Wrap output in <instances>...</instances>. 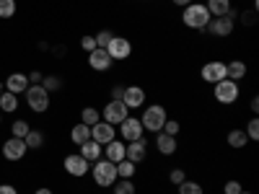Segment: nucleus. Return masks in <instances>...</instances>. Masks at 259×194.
Masks as SVG:
<instances>
[{"mask_svg": "<svg viewBox=\"0 0 259 194\" xmlns=\"http://www.w3.org/2000/svg\"><path fill=\"white\" fill-rule=\"evenodd\" d=\"M210 11L202 6V3H189L187 8H184V13H182V21H184V26H189V29H207V24H210Z\"/></svg>", "mask_w": 259, "mask_h": 194, "instance_id": "1", "label": "nucleus"}, {"mask_svg": "<svg viewBox=\"0 0 259 194\" xmlns=\"http://www.w3.org/2000/svg\"><path fill=\"white\" fill-rule=\"evenodd\" d=\"M166 119H168L166 109H163L161 104H156V106H148V109L143 112V117H140V124H143V129H148V132H161Z\"/></svg>", "mask_w": 259, "mask_h": 194, "instance_id": "2", "label": "nucleus"}, {"mask_svg": "<svg viewBox=\"0 0 259 194\" xmlns=\"http://www.w3.org/2000/svg\"><path fill=\"white\" fill-rule=\"evenodd\" d=\"M24 93H26V104H29V109H31V112L41 114V112H47V109H50V91H45V85H41V83L29 85Z\"/></svg>", "mask_w": 259, "mask_h": 194, "instance_id": "3", "label": "nucleus"}, {"mask_svg": "<svg viewBox=\"0 0 259 194\" xmlns=\"http://www.w3.org/2000/svg\"><path fill=\"white\" fill-rule=\"evenodd\" d=\"M91 174H94V181L99 186H112L117 181V163L112 161H94V168H91Z\"/></svg>", "mask_w": 259, "mask_h": 194, "instance_id": "4", "label": "nucleus"}, {"mask_svg": "<svg viewBox=\"0 0 259 194\" xmlns=\"http://www.w3.org/2000/svg\"><path fill=\"white\" fill-rule=\"evenodd\" d=\"M236 99H239V83H233L228 78L215 83V101L218 104H233Z\"/></svg>", "mask_w": 259, "mask_h": 194, "instance_id": "5", "label": "nucleus"}, {"mask_svg": "<svg viewBox=\"0 0 259 194\" xmlns=\"http://www.w3.org/2000/svg\"><path fill=\"white\" fill-rule=\"evenodd\" d=\"M127 117H130V109H127L122 101H114V99L106 104V106H104V112H101V119H104V122H109V124H119V122L127 119Z\"/></svg>", "mask_w": 259, "mask_h": 194, "instance_id": "6", "label": "nucleus"}, {"mask_svg": "<svg viewBox=\"0 0 259 194\" xmlns=\"http://www.w3.org/2000/svg\"><path fill=\"white\" fill-rule=\"evenodd\" d=\"M143 124H140V119H135V117H127V119H122L119 122V135H122V140H127V142H135V140H143Z\"/></svg>", "mask_w": 259, "mask_h": 194, "instance_id": "7", "label": "nucleus"}, {"mask_svg": "<svg viewBox=\"0 0 259 194\" xmlns=\"http://www.w3.org/2000/svg\"><path fill=\"white\" fill-rule=\"evenodd\" d=\"M106 52H109L112 60H127L130 52H133V44H130V39H124V36H112V41L106 44Z\"/></svg>", "mask_w": 259, "mask_h": 194, "instance_id": "8", "label": "nucleus"}, {"mask_svg": "<svg viewBox=\"0 0 259 194\" xmlns=\"http://www.w3.org/2000/svg\"><path fill=\"white\" fill-rule=\"evenodd\" d=\"M26 150H29V148H26V142L21 140V137H11V140L3 142V158H6V161H21Z\"/></svg>", "mask_w": 259, "mask_h": 194, "instance_id": "9", "label": "nucleus"}, {"mask_svg": "<svg viewBox=\"0 0 259 194\" xmlns=\"http://www.w3.org/2000/svg\"><path fill=\"white\" fill-rule=\"evenodd\" d=\"M89 168H91V163L89 161H85L80 153L78 156H68V158H65V171H68V174L70 176H85V174H89Z\"/></svg>", "mask_w": 259, "mask_h": 194, "instance_id": "10", "label": "nucleus"}, {"mask_svg": "<svg viewBox=\"0 0 259 194\" xmlns=\"http://www.w3.org/2000/svg\"><path fill=\"white\" fill-rule=\"evenodd\" d=\"M202 80H207V83H221V80H226V65L223 62H205L202 65Z\"/></svg>", "mask_w": 259, "mask_h": 194, "instance_id": "11", "label": "nucleus"}, {"mask_svg": "<svg viewBox=\"0 0 259 194\" xmlns=\"http://www.w3.org/2000/svg\"><path fill=\"white\" fill-rule=\"evenodd\" d=\"M91 140H96L99 145H106V142H112L114 140V124H109V122H96L94 127H91Z\"/></svg>", "mask_w": 259, "mask_h": 194, "instance_id": "12", "label": "nucleus"}, {"mask_svg": "<svg viewBox=\"0 0 259 194\" xmlns=\"http://www.w3.org/2000/svg\"><path fill=\"white\" fill-rule=\"evenodd\" d=\"M207 31H210L212 36H231V34H233V18H228V16L210 18Z\"/></svg>", "mask_w": 259, "mask_h": 194, "instance_id": "13", "label": "nucleus"}, {"mask_svg": "<svg viewBox=\"0 0 259 194\" xmlns=\"http://www.w3.org/2000/svg\"><path fill=\"white\" fill-rule=\"evenodd\" d=\"M112 57H109V52H106L104 47H96L94 52H89V65L94 70H99V73H104V70H109L112 68Z\"/></svg>", "mask_w": 259, "mask_h": 194, "instance_id": "14", "label": "nucleus"}, {"mask_svg": "<svg viewBox=\"0 0 259 194\" xmlns=\"http://www.w3.org/2000/svg\"><path fill=\"white\" fill-rule=\"evenodd\" d=\"M122 104L127 106V109H140V106L145 104V91L140 88V85H130V88H124V93H122Z\"/></svg>", "mask_w": 259, "mask_h": 194, "instance_id": "15", "label": "nucleus"}, {"mask_svg": "<svg viewBox=\"0 0 259 194\" xmlns=\"http://www.w3.org/2000/svg\"><path fill=\"white\" fill-rule=\"evenodd\" d=\"M127 161H133L135 166L143 163L148 158V148H145V137L143 140H135V142H127V153H124Z\"/></svg>", "mask_w": 259, "mask_h": 194, "instance_id": "16", "label": "nucleus"}, {"mask_svg": "<svg viewBox=\"0 0 259 194\" xmlns=\"http://www.w3.org/2000/svg\"><path fill=\"white\" fill-rule=\"evenodd\" d=\"M6 85H8V91H11V93H16V96H18V93H24L31 83H29V78H26L24 73H13V75H8Z\"/></svg>", "mask_w": 259, "mask_h": 194, "instance_id": "17", "label": "nucleus"}, {"mask_svg": "<svg viewBox=\"0 0 259 194\" xmlns=\"http://www.w3.org/2000/svg\"><path fill=\"white\" fill-rule=\"evenodd\" d=\"M106 161H112V163H119L124 161V153H127V145L119 142V140H112V142H106Z\"/></svg>", "mask_w": 259, "mask_h": 194, "instance_id": "18", "label": "nucleus"}, {"mask_svg": "<svg viewBox=\"0 0 259 194\" xmlns=\"http://www.w3.org/2000/svg\"><path fill=\"white\" fill-rule=\"evenodd\" d=\"M156 148H158V153H163V156H174L177 153V137H171L166 132H158Z\"/></svg>", "mask_w": 259, "mask_h": 194, "instance_id": "19", "label": "nucleus"}, {"mask_svg": "<svg viewBox=\"0 0 259 194\" xmlns=\"http://www.w3.org/2000/svg\"><path fill=\"white\" fill-rule=\"evenodd\" d=\"M101 153H104V150H101V145H99L96 140H85V142L80 145V156H83L85 161H89V163L99 161V158H101Z\"/></svg>", "mask_w": 259, "mask_h": 194, "instance_id": "20", "label": "nucleus"}, {"mask_svg": "<svg viewBox=\"0 0 259 194\" xmlns=\"http://www.w3.org/2000/svg\"><path fill=\"white\" fill-rule=\"evenodd\" d=\"M244 75H246V65H244L241 60H233V62H228V65H226V78H228V80L239 83Z\"/></svg>", "mask_w": 259, "mask_h": 194, "instance_id": "21", "label": "nucleus"}, {"mask_svg": "<svg viewBox=\"0 0 259 194\" xmlns=\"http://www.w3.org/2000/svg\"><path fill=\"white\" fill-rule=\"evenodd\" d=\"M70 140L75 142V145H83L85 140H91V127L89 124H75L73 129H70Z\"/></svg>", "mask_w": 259, "mask_h": 194, "instance_id": "22", "label": "nucleus"}, {"mask_svg": "<svg viewBox=\"0 0 259 194\" xmlns=\"http://www.w3.org/2000/svg\"><path fill=\"white\" fill-rule=\"evenodd\" d=\"M205 8L210 11L212 18H218V16H226V13H228L231 0H207V6H205Z\"/></svg>", "mask_w": 259, "mask_h": 194, "instance_id": "23", "label": "nucleus"}, {"mask_svg": "<svg viewBox=\"0 0 259 194\" xmlns=\"http://www.w3.org/2000/svg\"><path fill=\"white\" fill-rule=\"evenodd\" d=\"M18 109V99L16 93L6 91V93H0V112H6V114H13Z\"/></svg>", "mask_w": 259, "mask_h": 194, "instance_id": "24", "label": "nucleus"}, {"mask_svg": "<svg viewBox=\"0 0 259 194\" xmlns=\"http://www.w3.org/2000/svg\"><path fill=\"white\" fill-rule=\"evenodd\" d=\"M135 168H138V166H135L133 161H127V158L119 161V163H117V179H133V176H135Z\"/></svg>", "mask_w": 259, "mask_h": 194, "instance_id": "25", "label": "nucleus"}, {"mask_svg": "<svg viewBox=\"0 0 259 194\" xmlns=\"http://www.w3.org/2000/svg\"><path fill=\"white\" fill-rule=\"evenodd\" d=\"M246 142H249V137H246L244 129H231L228 132V145L231 148H244Z\"/></svg>", "mask_w": 259, "mask_h": 194, "instance_id": "26", "label": "nucleus"}, {"mask_svg": "<svg viewBox=\"0 0 259 194\" xmlns=\"http://www.w3.org/2000/svg\"><path fill=\"white\" fill-rule=\"evenodd\" d=\"M80 122L89 124V127H94L96 122H101V117H99V112L94 109V106H85V109L80 112Z\"/></svg>", "mask_w": 259, "mask_h": 194, "instance_id": "27", "label": "nucleus"}, {"mask_svg": "<svg viewBox=\"0 0 259 194\" xmlns=\"http://www.w3.org/2000/svg\"><path fill=\"white\" fill-rule=\"evenodd\" d=\"M26 148H41V142H45V135L39 132V129H29V135L24 137Z\"/></svg>", "mask_w": 259, "mask_h": 194, "instance_id": "28", "label": "nucleus"}, {"mask_svg": "<svg viewBox=\"0 0 259 194\" xmlns=\"http://www.w3.org/2000/svg\"><path fill=\"white\" fill-rule=\"evenodd\" d=\"M112 186H114V194H135V184L130 181V179H119Z\"/></svg>", "mask_w": 259, "mask_h": 194, "instance_id": "29", "label": "nucleus"}, {"mask_svg": "<svg viewBox=\"0 0 259 194\" xmlns=\"http://www.w3.org/2000/svg\"><path fill=\"white\" fill-rule=\"evenodd\" d=\"M179 194H205V191H202V186H200L197 181H187V179H184V181L179 184Z\"/></svg>", "mask_w": 259, "mask_h": 194, "instance_id": "30", "label": "nucleus"}, {"mask_svg": "<svg viewBox=\"0 0 259 194\" xmlns=\"http://www.w3.org/2000/svg\"><path fill=\"white\" fill-rule=\"evenodd\" d=\"M41 85H45V91H60L62 80L57 75H45V78H41Z\"/></svg>", "mask_w": 259, "mask_h": 194, "instance_id": "31", "label": "nucleus"}, {"mask_svg": "<svg viewBox=\"0 0 259 194\" xmlns=\"http://www.w3.org/2000/svg\"><path fill=\"white\" fill-rule=\"evenodd\" d=\"M16 16V0H0V18Z\"/></svg>", "mask_w": 259, "mask_h": 194, "instance_id": "32", "label": "nucleus"}, {"mask_svg": "<svg viewBox=\"0 0 259 194\" xmlns=\"http://www.w3.org/2000/svg\"><path fill=\"white\" fill-rule=\"evenodd\" d=\"M29 129H31V127H29L24 119H16V122H13V137H21V140H24V137L29 135Z\"/></svg>", "mask_w": 259, "mask_h": 194, "instance_id": "33", "label": "nucleus"}, {"mask_svg": "<svg viewBox=\"0 0 259 194\" xmlns=\"http://www.w3.org/2000/svg\"><path fill=\"white\" fill-rule=\"evenodd\" d=\"M244 132H246V137H249V140H259V119H256V117H254V119H249V124H246Z\"/></svg>", "mask_w": 259, "mask_h": 194, "instance_id": "34", "label": "nucleus"}, {"mask_svg": "<svg viewBox=\"0 0 259 194\" xmlns=\"http://www.w3.org/2000/svg\"><path fill=\"white\" fill-rule=\"evenodd\" d=\"M179 129H182V124H179V122H174V119H166L161 132H166V135H171V137H177V135H179Z\"/></svg>", "mask_w": 259, "mask_h": 194, "instance_id": "35", "label": "nucleus"}, {"mask_svg": "<svg viewBox=\"0 0 259 194\" xmlns=\"http://www.w3.org/2000/svg\"><path fill=\"white\" fill-rule=\"evenodd\" d=\"M112 36H114V34H112L109 29L99 31V34L94 36V39H96V47H104V50H106V44H109V41H112Z\"/></svg>", "mask_w": 259, "mask_h": 194, "instance_id": "36", "label": "nucleus"}, {"mask_svg": "<svg viewBox=\"0 0 259 194\" xmlns=\"http://www.w3.org/2000/svg\"><path fill=\"white\" fill-rule=\"evenodd\" d=\"M184 179H187V174H184L182 168H174V171H171V174H168V181H171V184H177V186H179V184H182Z\"/></svg>", "mask_w": 259, "mask_h": 194, "instance_id": "37", "label": "nucleus"}, {"mask_svg": "<svg viewBox=\"0 0 259 194\" xmlns=\"http://www.w3.org/2000/svg\"><path fill=\"white\" fill-rule=\"evenodd\" d=\"M241 191H244V186L239 181H226V186H223V194H241Z\"/></svg>", "mask_w": 259, "mask_h": 194, "instance_id": "38", "label": "nucleus"}, {"mask_svg": "<svg viewBox=\"0 0 259 194\" xmlns=\"http://www.w3.org/2000/svg\"><path fill=\"white\" fill-rule=\"evenodd\" d=\"M80 47H83L85 52H94V50H96V39H94V36H83Z\"/></svg>", "mask_w": 259, "mask_h": 194, "instance_id": "39", "label": "nucleus"}, {"mask_svg": "<svg viewBox=\"0 0 259 194\" xmlns=\"http://www.w3.org/2000/svg\"><path fill=\"white\" fill-rule=\"evenodd\" d=\"M26 78H29V83H31V85H36V83H41V78H45V75H41L39 70H31Z\"/></svg>", "mask_w": 259, "mask_h": 194, "instance_id": "40", "label": "nucleus"}, {"mask_svg": "<svg viewBox=\"0 0 259 194\" xmlns=\"http://www.w3.org/2000/svg\"><path fill=\"white\" fill-rule=\"evenodd\" d=\"M122 93H124V85H114L112 88V99L114 101H122Z\"/></svg>", "mask_w": 259, "mask_h": 194, "instance_id": "41", "label": "nucleus"}, {"mask_svg": "<svg viewBox=\"0 0 259 194\" xmlns=\"http://www.w3.org/2000/svg\"><path fill=\"white\" fill-rule=\"evenodd\" d=\"M0 194H18V191H16V186H11V184H0Z\"/></svg>", "mask_w": 259, "mask_h": 194, "instance_id": "42", "label": "nucleus"}, {"mask_svg": "<svg viewBox=\"0 0 259 194\" xmlns=\"http://www.w3.org/2000/svg\"><path fill=\"white\" fill-rule=\"evenodd\" d=\"M249 106H251V112H254V114H256V112H259V99H256V96H254V99H251V101H249Z\"/></svg>", "mask_w": 259, "mask_h": 194, "instance_id": "43", "label": "nucleus"}, {"mask_svg": "<svg viewBox=\"0 0 259 194\" xmlns=\"http://www.w3.org/2000/svg\"><path fill=\"white\" fill-rule=\"evenodd\" d=\"M171 3H174V6H184V8H187L189 3H194V0H171Z\"/></svg>", "mask_w": 259, "mask_h": 194, "instance_id": "44", "label": "nucleus"}, {"mask_svg": "<svg viewBox=\"0 0 259 194\" xmlns=\"http://www.w3.org/2000/svg\"><path fill=\"white\" fill-rule=\"evenodd\" d=\"M34 194H52V189H36Z\"/></svg>", "mask_w": 259, "mask_h": 194, "instance_id": "45", "label": "nucleus"}, {"mask_svg": "<svg viewBox=\"0 0 259 194\" xmlns=\"http://www.w3.org/2000/svg\"><path fill=\"white\" fill-rule=\"evenodd\" d=\"M241 194H251V191H241Z\"/></svg>", "mask_w": 259, "mask_h": 194, "instance_id": "46", "label": "nucleus"}, {"mask_svg": "<svg viewBox=\"0 0 259 194\" xmlns=\"http://www.w3.org/2000/svg\"><path fill=\"white\" fill-rule=\"evenodd\" d=\"M0 93H3V88H0Z\"/></svg>", "mask_w": 259, "mask_h": 194, "instance_id": "47", "label": "nucleus"}]
</instances>
